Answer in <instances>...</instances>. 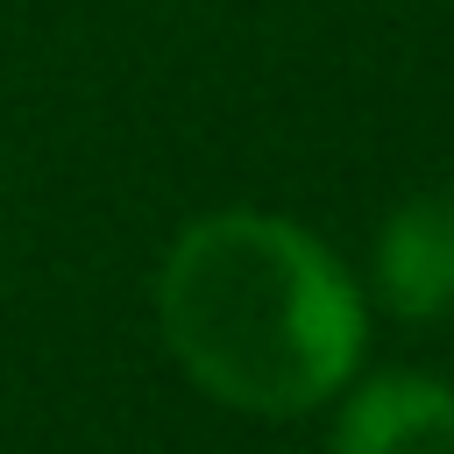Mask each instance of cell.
Wrapping results in <instances>:
<instances>
[{
  "label": "cell",
  "mask_w": 454,
  "mask_h": 454,
  "mask_svg": "<svg viewBox=\"0 0 454 454\" xmlns=\"http://www.w3.org/2000/svg\"><path fill=\"white\" fill-rule=\"evenodd\" d=\"M156 319L184 376L255 419L340 397L369 348V312L340 255L277 213H206L156 270Z\"/></svg>",
  "instance_id": "6da1fadb"
},
{
  "label": "cell",
  "mask_w": 454,
  "mask_h": 454,
  "mask_svg": "<svg viewBox=\"0 0 454 454\" xmlns=\"http://www.w3.org/2000/svg\"><path fill=\"white\" fill-rule=\"evenodd\" d=\"M376 298L397 319L454 312V192H411L376 227Z\"/></svg>",
  "instance_id": "7a4b0ae2"
},
{
  "label": "cell",
  "mask_w": 454,
  "mask_h": 454,
  "mask_svg": "<svg viewBox=\"0 0 454 454\" xmlns=\"http://www.w3.org/2000/svg\"><path fill=\"white\" fill-rule=\"evenodd\" d=\"M333 454H454V383L383 369L348 390Z\"/></svg>",
  "instance_id": "3957f363"
}]
</instances>
